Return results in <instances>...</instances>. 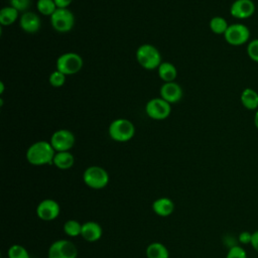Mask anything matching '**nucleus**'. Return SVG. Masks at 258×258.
<instances>
[{"label": "nucleus", "instance_id": "nucleus-17", "mask_svg": "<svg viewBox=\"0 0 258 258\" xmlns=\"http://www.w3.org/2000/svg\"><path fill=\"white\" fill-rule=\"evenodd\" d=\"M241 103L247 110L256 111L258 109V93L251 88H246L241 93Z\"/></svg>", "mask_w": 258, "mask_h": 258}, {"label": "nucleus", "instance_id": "nucleus-30", "mask_svg": "<svg viewBox=\"0 0 258 258\" xmlns=\"http://www.w3.org/2000/svg\"><path fill=\"white\" fill-rule=\"evenodd\" d=\"M251 239H252V233L249 231H242L238 236V240L242 245H250Z\"/></svg>", "mask_w": 258, "mask_h": 258}, {"label": "nucleus", "instance_id": "nucleus-6", "mask_svg": "<svg viewBox=\"0 0 258 258\" xmlns=\"http://www.w3.org/2000/svg\"><path fill=\"white\" fill-rule=\"evenodd\" d=\"M50 23L57 32H69L75 24V16L69 8H57L50 16Z\"/></svg>", "mask_w": 258, "mask_h": 258}, {"label": "nucleus", "instance_id": "nucleus-29", "mask_svg": "<svg viewBox=\"0 0 258 258\" xmlns=\"http://www.w3.org/2000/svg\"><path fill=\"white\" fill-rule=\"evenodd\" d=\"M31 0H9L10 6L14 7L18 11H25L29 8Z\"/></svg>", "mask_w": 258, "mask_h": 258}, {"label": "nucleus", "instance_id": "nucleus-20", "mask_svg": "<svg viewBox=\"0 0 258 258\" xmlns=\"http://www.w3.org/2000/svg\"><path fill=\"white\" fill-rule=\"evenodd\" d=\"M145 252H146L147 258H168L169 257V252L167 248L159 242H153L149 244Z\"/></svg>", "mask_w": 258, "mask_h": 258}, {"label": "nucleus", "instance_id": "nucleus-14", "mask_svg": "<svg viewBox=\"0 0 258 258\" xmlns=\"http://www.w3.org/2000/svg\"><path fill=\"white\" fill-rule=\"evenodd\" d=\"M19 25L21 29L27 33H35L39 30L41 22L39 16L31 11L23 12L20 17Z\"/></svg>", "mask_w": 258, "mask_h": 258}, {"label": "nucleus", "instance_id": "nucleus-7", "mask_svg": "<svg viewBox=\"0 0 258 258\" xmlns=\"http://www.w3.org/2000/svg\"><path fill=\"white\" fill-rule=\"evenodd\" d=\"M225 40L233 46H240L245 44L250 38L249 28L242 23H234L229 25L225 34Z\"/></svg>", "mask_w": 258, "mask_h": 258}, {"label": "nucleus", "instance_id": "nucleus-33", "mask_svg": "<svg viewBox=\"0 0 258 258\" xmlns=\"http://www.w3.org/2000/svg\"><path fill=\"white\" fill-rule=\"evenodd\" d=\"M254 125L255 127L258 129V109L255 112V116H254Z\"/></svg>", "mask_w": 258, "mask_h": 258}, {"label": "nucleus", "instance_id": "nucleus-10", "mask_svg": "<svg viewBox=\"0 0 258 258\" xmlns=\"http://www.w3.org/2000/svg\"><path fill=\"white\" fill-rule=\"evenodd\" d=\"M75 135L68 129H59L52 133L50 137V144L55 150L58 151H70L75 145Z\"/></svg>", "mask_w": 258, "mask_h": 258}, {"label": "nucleus", "instance_id": "nucleus-23", "mask_svg": "<svg viewBox=\"0 0 258 258\" xmlns=\"http://www.w3.org/2000/svg\"><path fill=\"white\" fill-rule=\"evenodd\" d=\"M36 8L40 14L46 16H51L57 9L53 0H37Z\"/></svg>", "mask_w": 258, "mask_h": 258}, {"label": "nucleus", "instance_id": "nucleus-34", "mask_svg": "<svg viewBox=\"0 0 258 258\" xmlns=\"http://www.w3.org/2000/svg\"><path fill=\"white\" fill-rule=\"evenodd\" d=\"M4 93V84L3 82L0 83V94H3Z\"/></svg>", "mask_w": 258, "mask_h": 258}, {"label": "nucleus", "instance_id": "nucleus-9", "mask_svg": "<svg viewBox=\"0 0 258 258\" xmlns=\"http://www.w3.org/2000/svg\"><path fill=\"white\" fill-rule=\"evenodd\" d=\"M145 112L153 120H164L170 115L171 107L162 98H153L146 103Z\"/></svg>", "mask_w": 258, "mask_h": 258}, {"label": "nucleus", "instance_id": "nucleus-16", "mask_svg": "<svg viewBox=\"0 0 258 258\" xmlns=\"http://www.w3.org/2000/svg\"><path fill=\"white\" fill-rule=\"evenodd\" d=\"M152 210L157 216L168 217L174 210V204L168 198H159L153 202Z\"/></svg>", "mask_w": 258, "mask_h": 258}, {"label": "nucleus", "instance_id": "nucleus-4", "mask_svg": "<svg viewBox=\"0 0 258 258\" xmlns=\"http://www.w3.org/2000/svg\"><path fill=\"white\" fill-rule=\"evenodd\" d=\"M83 180L87 186L94 189H101L108 184L109 174L105 168L98 165H92L85 169Z\"/></svg>", "mask_w": 258, "mask_h": 258}, {"label": "nucleus", "instance_id": "nucleus-18", "mask_svg": "<svg viewBox=\"0 0 258 258\" xmlns=\"http://www.w3.org/2000/svg\"><path fill=\"white\" fill-rule=\"evenodd\" d=\"M75 163V157L70 151L55 152L52 164L59 169L66 170L71 168Z\"/></svg>", "mask_w": 258, "mask_h": 258}, {"label": "nucleus", "instance_id": "nucleus-2", "mask_svg": "<svg viewBox=\"0 0 258 258\" xmlns=\"http://www.w3.org/2000/svg\"><path fill=\"white\" fill-rule=\"evenodd\" d=\"M136 59L138 63L145 70L151 71L157 69L161 61L159 50L152 44H141L136 50Z\"/></svg>", "mask_w": 258, "mask_h": 258}, {"label": "nucleus", "instance_id": "nucleus-3", "mask_svg": "<svg viewBox=\"0 0 258 258\" xmlns=\"http://www.w3.org/2000/svg\"><path fill=\"white\" fill-rule=\"evenodd\" d=\"M110 137L117 142H126L133 138L135 127L131 121L124 118L114 120L108 129Z\"/></svg>", "mask_w": 258, "mask_h": 258}, {"label": "nucleus", "instance_id": "nucleus-19", "mask_svg": "<svg viewBox=\"0 0 258 258\" xmlns=\"http://www.w3.org/2000/svg\"><path fill=\"white\" fill-rule=\"evenodd\" d=\"M157 73L159 78L164 83L174 82L176 76H177V70L171 62L168 61H162L159 67L157 68Z\"/></svg>", "mask_w": 258, "mask_h": 258}, {"label": "nucleus", "instance_id": "nucleus-12", "mask_svg": "<svg viewBox=\"0 0 258 258\" xmlns=\"http://www.w3.org/2000/svg\"><path fill=\"white\" fill-rule=\"evenodd\" d=\"M255 9L252 0H235L230 7V13L237 19H246L255 13Z\"/></svg>", "mask_w": 258, "mask_h": 258}, {"label": "nucleus", "instance_id": "nucleus-5", "mask_svg": "<svg viewBox=\"0 0 258 258\" xmlns=\"http://www.w3.org/2000/svg\"><path fill=\"white\" fill-rule=\"evenodd\" d=\"M83 58L76 52H66L59 55L56 59V70L63 73L66 76L75 75L83 68Z\"/></svg>", "mask_w": 258, "mask_h": 258}, {"label": "nucleus", "instance_id": "nucleus-11", "mask_svg": "<svg viewBox=\"0 0 258 258\" xmlns=\"http://www.w3.org/2000/svg\"><path fill=\"white\" fill-rule=\"evenodd\" d=\"M60 212L59 205L52 199L42 200L36 207V215L42 221H53L55 220Z\"/></svg>", "mask_w": 258, "mask_h": 258}, {"label": "nucleus", "instance_id": "nucleus-8", "mask_svg": "<svg viewBox=\"0 0 258 258\" xmlns=\"http://www.w3.org/2000/svg\"><path fill=\"white\" fill-rule=\"evenodd\" d=\"M48 258H77L78 250L70 240L60 239L54 241L48 248Z\"/></svg>", "mask_w": 258, "mask_h": 258}, {"label": "nucleus", "instance_id": "nucleus-1", "mask_svg": "<svg viewBox=\"0 0 258 258\" xmlns=\"http://www.w3.org/2000/svg\"><path fill=\"white\" fill-rule=\"evenodd\" d=\"M55 150L50 142L40 140L32 143L26 151V159L32 165H45L53 161Z\"/></svg>", "mask_w": 258, "mask_h": 258}, {"label": "nucleus", "instance_id": "nucleus-22", "mask_svg": "<svg viewBox=\"0 0 258 258\" xmlns=\"http://www.w3.org/2000/svg\"><path fill=\"white\" fill-rule=\"evenodd\" d=\"M228 27L229 24L224 17L215 16L210 20V28L216 34H225Z\"/></svg>", "mask_w": 258, "mask_h": 258}, {"label": "nucleus", "instance_id": "nucleus-26", "mask_svg": "<svg viewBox=\"0 0 258 258\" xmlns=\"http://www.w3.org/2000/svg\"><path fill=\"white\" fill-rule=\"evenodd\" d=\"M49 83L54 88H59L66 83V75L58 70L52 72L49 76Z\"/></svg>", "mask_w": 258, "mask_h": 258}, {"label": "nucleus", "instance_id": "nucleus-28", "mask_svg": "<svg viewBox=\"0 0 258 258\" xmlns=\"http://www.w3.org/2000/svg\"><path fill=\"white\" fill-rule=\"evenodd\" d=\"M247 54L255 62H258V38L251 40L247 45Z\"/></svg>", "mask_w": 258, "mask_h": 258}, {"label": "nucleus", "instance_id": "nucleus-24", "mask_svg": "<svg viewBox=\"0 0 258 258\" xmlns=\"http://www.w3.org/2000/svg\"><path fill=\"white\" fill-rule=\"evenodd\" d=\"M82 225L76 220H68L63 224V232L70 237H78L82 233Z\"/></svg>", "mask_w": 258, "mask_h": 258}, {"label": "nucleus", "instance_id": "nucleus-15", "mask_svg": "<svg viewBox=\"0 0 258 258\" xmlns=\"http://www.w3.org/2000/svg\"><path fill=\"white\" fill-rule=\"evenodd\" d=\"M102 234H103L102 227L97 222L89 221L82 225L81 236L87 242H97L102 237Z\"/></svg>", "mask_w": 258, "mask_h": 258}, {"label": "nucleus", "instance_id": "nucleus-31", "mask_svg": "<svg viewBox=\"0 0 258 258\" xmlns=\"http://www.w3.org/2000/svg\"><path fill=\"white\" fill-rule=\"evenodd\" d=\"M250 245L256 252H258V230H256L252 233V239H251Z\"/></svg>", "mask_w": 258, "mask_h": 258}, {"label": "nucleus", "instance_id": "nucleus-13", "mask_svg": "<svg viewBox=\"0 0 258 258\" xmlns=\"http://www.w3.org/2000/svg\"><path fill=\"white\" fill-rule=\"evenodd\" d=\"M160 98H162L169 104L177 103L182 98V89L175 82L164 83L160 87Z\"/></svg>", "mask_w": 258, "mask_h": 258}, {"label": "nucleus", "instance_id": "nucleus-25", "mask_svg": "<svg viewBox=\"0 0 258 258\" xmlns=\"http://www.w3.org/2000/svg\"><path fill=\"white\" fill-rule=\"evenodd\" d=\"M7 257L8 258H30L26 248L19 244H14L9 247L7 251Z\"/></svg>", "mask_w": 258, "mask_h": 258}, {"label": "nucleus", "instance_id": "nucleus-27", "mask_svg": "<svg viewBox=\"0 0 258 258\" xmlns=\"http://www.w3.org/2000/svg\"><path fill=\"white\" fill-rule=\"evenodd\" d=\"M226 258H247V253L243 247L234 245L228 250Z\"/></svg>", "mask_w": 258, "mask_h": 258}, {"label": "nucleus", "instance_id": "nucleus-32", "mask_svg": "<svg viewBox=\"0 0 258 258\" xmlns=\"http://www.w3.org/2000/svg\"><path fill=\"white\" fill-rule=\"evenodd\" d=\"M53 1L57 8H68L73 2V0H53Z\"/></svg>", "mask_w": 258, "mask_h": 258}, {"label": "nucleus", "instance_id": "nucleus-21", "mask_svg": "<svg viewBox=\"0 0 258 258\" xmlns=\"http://www.w3.org/2000/svg\"><path fill=\"white\" fill-rule=\"evenodd\" d=\"M18 10L12 6L3 7L0 10V23L2 25H11L14 23L18 17Z\"/></svg>", "mask_w": 258, "mask_h": 258}]
</instances>
